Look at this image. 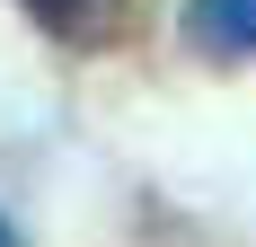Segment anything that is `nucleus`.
<instances>
[{
	"label": "nucleus",
	"instance_id": "1",
	"mask_svg": "<svg viewBox=\"0 0 256 247\" xmlns=\"http://www.w3.org/2000/svg\"><path fill=\"white\" fill-rule=\"evenodd\" d=\"M26 9H36L62 44H115L124 18H132V0H26Z\"/></svg>",
	"mask_w": 256,
	"mask_h": 247
},
{
	"label": "nucleus",
	"instance_id": "2",
	"mask_svg": "<svg viewBox=\"0 0 256 247\" xmlns=\"http://www.w3.org/2000/svg\"><path fill=\"white\" fill-rule=\"evenodd\" d=\"M186 36L212 53H256V0H186Z\"/></svg>",
	"mask_w": 256,
	"mask_h": 247
},
{
	"label": "nucleus",
	"instance_id": "3",
	"mask_svg": "<svg viewBox=\"0 0 256 247\" xmlns=\"http://www.w3.org/2000/svg\"><path fill=\"white\" fill-rule=\"evenodd\" d=\"M0 247H18V230H9V221H0Z\"/></svg>",
	"mask_w": 256,
	"mask_h": 247
}]
</instances>
